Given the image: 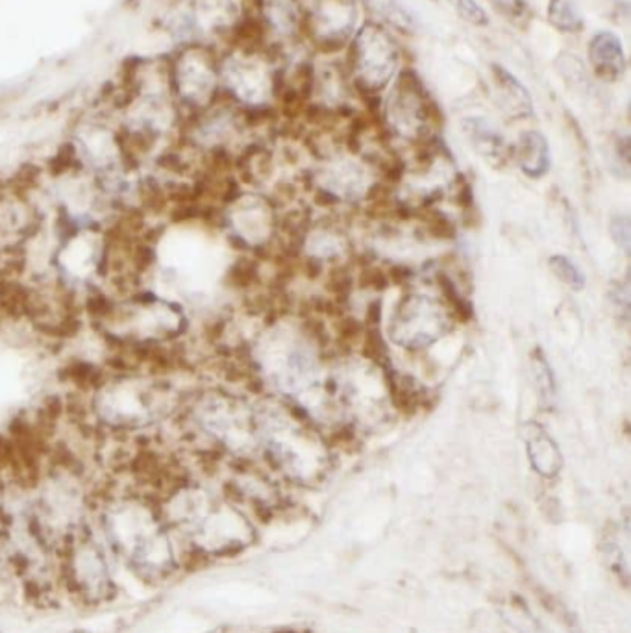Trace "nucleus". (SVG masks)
I'll return each instance as SVG.
<instances>
[{"label": "nucleus", "mask_w": 631, "mask_h": 633, "mask_svg": "<svg viewBox=\"0 0 631 633\" xmlns=\"http://www.w3.org/2000/svg\"><path fill=\"white\" fill-rule=\"evenodd\" d=\"M550 269L570 289L580 291L585 286V276L578 269V265L574 261H570L567 256H552L550 258Z\"/></svg>", "instance_id": "obj_19"}, {"label": "nucleus", "mask_w": 631, "mask_h": 633, "mask_svg": "<svg viewBox=\"0 0 631 633\" xmlns=\"http://www.w3.org/2000/svg\"><path fill=\"white\" fill-rule=\"evenodd\" d=\"M515 158L522 173L532 178L543 176L550 167V149L545 136L535 130L524 132L515 147Z\"/></svg>", "instance_id": "obj_14"}, {"label": "nucleus", "mask_w": 631, "mask_h": 633, "mask_svg": "<svg viewBox=\"0 0 631 633\" xmlns=\"http://www.w3.org/2000/svg\"><path fill=\"white\" fill-rule=\"evenodd\" d=\"M167 60L171 93L186 117L208 110L223 97L217 47L191 41L176 45Z\"/></svg>", "instance_id": "obj_4"}, {"label": "nucleus", "mask_w": 631, "mask_h": 633, "mask_svg": "<svg viewBox=\"0 0 631 633\" xmlns=\"http://www.w3.org/2000/svg\"><path fill=\"white\" fill-rule=\"evenodd\" d=\"M302 30L322 49L335 50L350 39L356 25L354 0H298Z\"/></svg>", "instance_id": "obj_8"}, {"label": "nucleus", "mask_w": 631, "mask_h": 633, "mask_svg": "<svg viewBox=\"0 0 631 633\" xmlns=\"http://www.w3.org/2000/svg\"><path fill=\"white\" fill-rule=\"evenodd\" d=\"M589 58L596 75L609 82L619 80L626 73V54L620 38L613 32H598L589 45Z\"/></svg>", "instance_id": "obj_12"}, {"label": "nucleus", "mask_w": 631, "mask_h": 633, "mask_svg": "<svg viewBox=\"0 0 631 633\" xmlns=\"http://www.w3.org/2000/svg\"><path fill=\"white\" fill-rule=\"evenodd\" d=\"M319 343L308 328L274 330L260 343V371L285 395L308 391L321 371Z\"/></svg>", "instance_id": "obj_3"}, {"label": "nucleus", "mask_w": 631, "mask_h": 633, "mask_svg": "<svg viewBox=\"0 0 631 633\" xmlns=\"http://www.w3.org/2000/svg\"><path fill=\"white\" fill-rule=\"evenodd\" d=\"M228 228L248 247L269 245L276 237L278 217L273 204L263 197H239L226 215Z\"/></svg>", "instance_id": "obj_9"}, {"label": "nucleus", "mask_w": 631, "mask_h": 633, "mask_svg": "<svg viewBox=\"0 0 631 633\" xmlns=\"http://www.w3.org/2000/svg\"><path fill=\"white\" fill-rule=\"evenodd\" d=\"M493 87L498 108L511 119H524L533 113L532 97L515 76L500 65H493Z\"/></svg>", "instance_id": "obj_13"}, {"label": "nucleus", "mask_w": 631, "mask_h": 633, "mask_svg": "<svg viewBox=\"0 0 631 633\" xmlns=\"http://www.w3.org/2000/svg\"><path fill=\"white\" fill-rule=\"evenodd\" d=\"M254 417L256 437L278 471L300 484L321 480L328 469V454L308 415H293L291 406L276 402L254 410Z\"/></svg>", "instance_id": "obj_1"}, {"label": "nucleus", "mask_w": 631, "mask_h": 633, "mask_svg": "<svg viewBox=\"0 0 631 633\" xmlns=\"http://www.w3.org/2000/svg\"><path fill=\"white\" fill-rule=\"evenodd\" d=\"M548 17L550 23L563 32H576L582 28V17L574 0H550Z\"/></svg>", "instance_id": "obj_17"}, {"label": "nucleus", "mask_w": 631, "mask_h": 633, "mask_svg": "<svg viewBox=\"0 0 631 633\" xmlns=\"http://www.w3.org/2000/svg\"><path fill=\"white\" fill-rule=\"evenodd\" d=\"M398 47L391 34L376 23L361 26L348 49V80L361 93L376 95L393 82Z\"/></svg>", "instance_id": "obj_5"}, {"label": "nucleus", "mask_w": 631, "mask_h": 633, "mask_svg": "<svg viewBox=\"0 0 631 633\" xmlns=\"http://www.w3.org/2000/svg\"><path fill=\"white\" fill-rule=\"evenodd\" d=\"M495 4L496 10L508 15L511 19H520V17H526L528 13V6L524 0H491Z\"/></svg>", "instance_id": "obj_23"}, {"label": "nucleus", "mask_w": 631, "mask_h": 633, "mask_svg": "<svg viewBox=\"0 0 631 633\" xmlns=\"http://www.w3.org/2000/svg\"><path fill=\"white\" fill-rule=\"evenodd\" d=\"M321 193L337 200H361L371 193L369 174L363 165L348 160H332L319 173Z\"/></svg>", "instance_id": "obj_10"}, {"label": "nucleus", "mask_w": 631, "mask_h": 633, "mask_svg": "<svg viewBox=\"0 0 631 633\" xmlns=\"http://www.w3.org/2000/svg\"><path fill=\"white\" fill-rule=\"evenodd\" d=\"M526 452L532 463L533 471L545 478H554L561 471V454L554 439L541 428H535V434L526 441Z\"/></svg>", "instance_id": "obj_15"}, {"label": "nucleus", "mask_w": 631, "mask_h": 633, "mask_svg": "<svg viewBox=\"0 0 631 633\" xmlns=\"http://www.w3.org/2000/svg\"><path fill=\"white\" fill-rule=\"evenodd\" d=\"M613 302L617 304V310L622 313V317L628 319V315H630V284H628V280L613 287Z\"/></svg>", "instance_id": "obj_24"}, {"label": "nucleus", "mask_w": 631, "mask_h": 633, "mask_svg": "<svg viewBox=\"0 0 631 633\" xmlns=\"http://www.w3.org/2000/svg\"><path fill=\"white\" fill-rule=\"evenodd\" d=\"M387 130L409 143H426L437 123L432 100L413 71L396 76L384 110Z\"/></svg>", "instance_id": "obj_7"}, {"label": "nucleus", "mask_w": 631, "mask_h": 633, "mask_svg": "<svg viewBox=\"0 0 631 633\" xmlns=\"http://www.w3.org/2000/svg\"><path fill=\"white\" fill-rule=\"evenodd\" d=\"M609 232L613 241L619 245L620 249L624 250V254H630L631 247V224L630 217L628 215H617L613 217L611 226H609Z\"/></svg>", "instance_id": "obj_21"}, {"label": "nucleus", "mask_w": 631, "mask_h": 633, "mask_svg": "<svg viewBox=\"0 0 631 633\" xmlns=\"http://www.w3.org/2000/svg\"><path fill=\"white\" fill-rule=\"evenodd\" d=\"M456 12L459 13V17L467 23H471L474 26H483L489 23L487 15L480 8V4L476 0H452Z\"/></svg>", "instance_id": "obj_20"}, {"label": "nucleus", "mask_w": 631, "mask_h": 633, "mask_svg": "<svg viewBox=\"0 0 631 633\" xmlns=\"http://www.w3.org/2000/svg\"><path fill=\"white\" fill-rule=\"evenodd\" d=\"M363 4L372 15H378L385 23L398 28H409V17L396 4V0H363Z\"/></svg>", "instance_id": "obj_18"}, {"label": "nucleus", "mask_w": 631, "mask_h": 633, "mask_svg": "<svg viewBox=\"0 0 631 633\" xmlns=\"http://www.w3.org/2000/svg\"><path fill=\"white\" fill-rule=\"evenodd\" d=\"M465 132L471 139L474 149L478 150L487 160H495L504 156V139L498 134L495 126L482 117H471L465 123Z\"/></svg>", "instance_id": "obj_16"}, {"label": "nucleus", "mask_w": 631, "mask_h": 633, "mask_svg": "<svg viewBox=\"0 0 631 633\" xmlns=\"http://www.w3.org/2000/svg\"><path fill=\"white\" fill-rule=\"evenodd\" d=\"M261 34L273 36L278 43L293 41L302 30L298 0H258Z\"/></svg>", "instance_id": "obj_11"}, {"label": "nucleus", "mask_w": 631, "mask_h": 633, "mask_svg": "<svg viewBox=\"0 0 631 633\" xmlns=\"http://www.w3.org/2000/svg\"><path fill=\"white\" fill-rule=\"evenodd\" d=\"M454 328L452 311L439 298L424 293H408L396 304L389 337L400 348L421 350L432 347Z\"/></svg>", "instance_id": "obj_6"}, {"label": "nucleus", "mask_w": 631, "mask_h": 633, "mask_svg": "<svg viewBox=\"0 0 631 633\" xmlns=\"http://www.w3.org/2000/svg\"><path fill=\"white\" fill-rule=\"evenodd\" d=\"M533 373L537 376L539 389L545 391L546 395L552 397V395H554V378H552L550 367H548V363H546L541 352H537L535 358H533Z\"/></svg>", "instance_id": "obj_22"}, {"label": "nucleus", "mask_w": 631, "mask_h": 633, "mask_svg": "<svg viewBox=\"0 0 631 633\" xmlns=\"http://www.w3.org/2000/svg\"><path fill=\"white\" fill-rule=\"evenodd\" d=\"M75 633H86V632H75Z\"/></svg>", "instance_id": "obj_25"}, {"label": "nucleus", "mask_w": 631, "mask_h": 633, "mask_svg": "<svg viewBox=\"0 0 631 633\" xmlns=\"http://www.w3.org/2000/svg\"><path fill=\"white\" fill-rule=\"evenodd\" d=\"M221 95L241 110L260 112L278 95V69L261 45L236 41L219 52Z\"/></svg>", "instance_id": "obj_2"}]
</instances>
